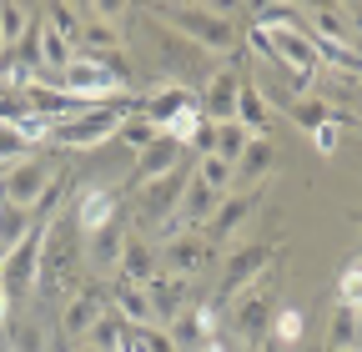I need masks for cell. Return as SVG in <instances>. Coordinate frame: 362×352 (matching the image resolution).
Masks as SVG:
<instances>
[{
  "label": "cell",
  "instance_id": "1",
  "mask_svg": "<svg viewBox=\"0 0 362 352\" xmlns=\"http://www.w3.org/2000/svg\"><path fill=\"white\" fill-rule=\"evenodd\" d=\"M156 16L171 20L187 40H197L202 51L232 56L242 46V30L232 25V6H181V0H166V6H156Z\"/></svg>",
  "mask_w": 362,
  "mask_h": 352
},
{
  "label": "cell",
  "instance_id": "2",
  "mask_svg": "<svg viewBox=\"0 0 362 352\" xmlns=\"http://www.w3.org/2000/svg\"><path fill=\"white\" fill-rule=\"evenodd\" d=\"M76 252H81V232L71 216H61V222H51V232H45L40 242V277H35V292H56L71 267H76Z\"/></svg>",
  "mask_w": 362,
  "mask_h": 352
},
{
  "label": "cell",
  "instance_id": "3",
  "mask_svg": "<svg viewBox=\"0 0 362 352\" xmlns=\"http://www.w3.org/2000/svg\"><path fill=\"white\" fill-rule=\"evenodd\" d=\"M267 262H277V247H267V242H252V247L232 252V257H226V272H221V287H216V302H211V307L237 302L252 282H262V277L272 272Z\"/></svg>",
  "mask_w": 362,
  "mask_h": 352
},
{
  "label": "cell",
  "instance_id": "4",
  "mask_svg": "<svg viewBox=\"0 0 362 352\" xmlns=\"http://www.w3.org/2000/svg\"><path fill=\"white\" fill-rule=\"evenodd\" d=\"M45 232H51V227H45ZM45 232L30 227V232L6 252V262H0V287H6L16 302H25V297L35 292V277H40V242H45Z\"/></svg>",
  "mask_w": 362,
  "mask_h": 352
},
{
  "label": "cell",
  "instance_id": "5",
  "mask_svg": "<svg viewBox=\"0 0 362 352\" xmlns=\"http://www.w3.org/2000/svg\"><path fill=\"white\" fill-rule=\"evenodd\" d=\"M272 317H277V282H272V272H267L262 282H252V287L237 297V312H232V322H237V337L257 347V342L267 337Z\"/></svg>",
  "mask_w": 362,
  "mask_h": 352
},
{
  "label": "cell",
  "instance_id": "6",
  "mask_svg": "<svg viewBox=\"0 0 362 352\" xmlns=\"http://www.w3.org/2000/svg\"><path fill=\"white\" fill-rule=\"evenodd\" d=\"M56 182V166L45 156H21L16 166H6V182H0V196L21 211H35V201L45 196V187Z\"/></svg>",
  "mask_w": 362,
  "mask_h": 352
},
{
  "label": "cell",
  "instance_id": "7",
  "mask_svg": "<svg viewBox=\"0 0 362 352\" xmlns=\"http://www.w3.org/2000/svg\"><path fill=\"white\" fill-rule=\"evenodd\" d=\"M187 187H192V166H176V171L161 176V182L141 187V192H136V196H141V222H146V227L171 222V216L181 211V196H187Z\"/></svg>",
  "mask_w": 362,
  "mask_h": 352
},
{
  "label": "cell",
  "instance_id": "8",
  "mask_svg": "<svg viewBox=\"0 0 362 352\" xmlns=\"http://www.w3.org/2000/svg\"><path fill=\"white\" fill-rule=\"evenodd\" d=\"M56 86H61V91H71V96H86V101H116V96H126L121 86L106 76V66H101L96 56H76V61L56 76Z\"/></svg>",
  "mask_w": 362,
  "mask_h": 352
},
{
  "label": "cell",
  "instance_id": "9",
  "mask_svg": "<svg viewBox=\"0 0 362 352\" xmlns=\"http://www.w3.org/2000/svg\"><path fill=\"white\" fill-rule=\"evenodd\" d=\"M181 151H187V146L161 131V136H156L146 151H136V166H131V176H126V187H131V192H141V187L161 182L166 171H176V166H181Z\"/></svg>",
  "mask_w": 362,
  "mask_h": 352
},
{
  "label": "cell",
  "instance_id": "10",
  "mask_svg": "<svg viewBox=\"0 0 362 352\" xmlns=\"http://www.w3.org/2000/svg\"><path fill=\"white\" fill-rule=\"evenodd\" d=\"M262 30H267V46H272V56H277L282 71H307V76L322 71V66H317L312 40H307L297 25H262ZM282 71H277V76H282Z\"/></svg>",
  "mask_w": 362,
  "mask_h": 352
},
{
  "label": "cell",
  "instance_id": "11",
  "mask_svg": "<svg viewBox=\"0 0 362 352\" xmlns=\"http://www.w3.org/2000/svg\"><path fill=\"white\" fill-rule=\"evenodd\" d=\"M211 252H216V247H211L202 232H181L176 242H166V247H161V272L187 277V282H192L202 267H211Z\"/></svg>",
  "mask_w": 362,
  "mask_h": 352
},
{
  "label": "cell",
  "instance_id": "12",
  "mask_svg": "<svg viewBox=\"0 0 362 352\" xmlns=\"http://www.w3.org/2000/svg\"><path fill=\"white\" fill-rule=\"evenodd\" d=\"M161 332L171 337L176 352H202L216 337V307H187V312H181L176 322H166Z\"/></svg>",
  "mask_w": 362,
  "mask_h": 352
},
{
  "label": "cell",
  "instance_id": "13",
  "mask_svg": "<svg viewBox=\"0 0 362 352\" xmlns=\"http://www.w3.org/2000/svg\"><path fill=\"white\" fill-rule=\"evenodd\" d=\"M237 96H242V76L232 66H221L206 81V96H197V106H202V116L211 126H221V121H237Z\"/></svg>",
  "mask_w": 362,
  "mask_h": 352
},
{
  "label": "cell",
  "instance_id": "14",
  "mask_svg": "<svg viewBox=\"0 0 362 352\" xmlns=\"http://www.w3.org/2000/svg\"><path fill=\"white\" fill-rule=\"evenodd\" d=\"M116 216H121V196H116V192H106V187L81 192V196H76V206H71V222H76V232H81V237L101 232L106 222H116Z\"/></svg>",
  "mask_w": 362,
  "mask_h": 352
},
{
  "label": "cell",
  "instance_id": "15",
  "mask_svg": "<svg viewBox=\"0 0 362 352\" xmlns=\"http://www.w3.org/2000/svg\"><path fill=\"white\" fill-rule=\"evenodd\" d=\"M257 201H262V187L257 192H232V196H221V206H216V216L206 222V242L216 247V242H226V237H237V227H247V216L257 211Z\"/></svg>",
  "mask_w": 362,
  "mask_h": 352
},
{
  "label": "cell",
  "instance_id": "16",
  "mask_svg": "<svg viewBox=\"0 0 362 352\" xmlns=\"http://www.w3.org/2000/svg\"><path fill=\"white\" fill-rule=\"evenodd\" d=\"M141 292H146V302H151V312H156V322H161V327H166V322H176L181 312H187V302H192V282H187V277H171V272L151 277Z\"/></svg>",
  "mask_w": 362,
  "mask_h": 352
},
{
  "label": "cell",
  "instance_id": "17",
  "mask_svg": "<svg viewBox=\"0 0 362 352\" xmlns=\"http://www.w3.org/2000/svg\"><path fill=\"white\" fill-rule=\"evenodd\" d=\"M121 247H126V222H121V216H116V222H106L101 232L81 237L86 267H96V272H116V267H121Z\"/></svg>",
  "mask_w": 362,
  "mask_h": 352
},
{
  "label": "cell",
  "instance_id": "18",
  "mask_svg": "<svg viewBox=\"0 0 362 352\" xmlns=\"http://www.w3.org/2000/svg\"><path fill=\"white\" fill-rule=\"evenodd\" d=\"M101 317H106V297H101V292H76V297L61 307V332H66L71 342H86L90 327H96Z\"/></svg>",
  "mask_w": 362,
  "mask_h": 352
},
{
  "label": "cell",
  "instance_id": "19",
  "mask_svg": "<svg viewBox=\"0 0 362 352\" xmlns=\"http://www.w3.org/2000/svg\"><path fill=\"white\" fill-rule=\"evenodd\" d=\"M187 111H197V96L187 91V86H161L156 96H141V111L136 116H146L156 131H166L176 116H187Z\"/></svg>",
  "mask_w": 362,
  "mask_h": 352
},
{
  "label": "cell",
  "instance_id": "20",
  "mask_svg": "<svg viewBox=\"0 0 362 352\" xmlns=\"http://www.w3.org/2000/svg\"><path fill=\"white\" fill-rule=\"evenodd\" d=\"M121 282H131V287H146L151 277H161V252H156V242H141V237H126V247H121Z\"/></svg>",
  "mask_w": 362,
  "mask_h": 352
},
{
  "label": "cell",
  "instance_id": "21",
  "mask_svg": "<svg viewBox=\"0 0 362 352\" xmlns=\"http://www.w3.org/2000/svg\"><path fill=\"white\" fill-rule=\"evenodd\" d=\"M272 166H277V146H272L267 136H252L247 151H242V161H237V187L232 192H257L272 176Z\"/></svg>",
  "mask_w": 362,
  "mask_h": 352
},
{
  "label": "cell",
  "instance_id": "22",
  "mask_svg": "<svg viewBox=\"0 0 362 352\" xmlns=\"http://www.w3.org/2000/svg\"><path fill=\"white\" fill-rule=\"evenodd\" d=\"M121 40H126L121 25L86 16V20H81V35H76V56H116V51H126Z\"/></svg>",
  "mask_w": 362,
  "mask_h": 352
},
{
  "label": "cell",
  "instance_id": "23",
  "mask_svg": "<svg viewBox=\"0 0 362 352\" xmlns=\"http://www.w3.org/2000/svg\"><path fill=\"white\" fill-rule=\"evenodd\" d=\"M35 46H40V66H51L56 76H61V71L76 61V46H71V40H66V35H61L51 20H45V11L35 16Z\"/></svg>",
  "mask_w": 362,
  "mask_h": 352
},
{
  "label": "cell",
  "instance_id": "24",
  "mask_svg": "<svg viewBox=\"0 0 362 352\" xmlns=\"http://www.w3.org/2000/svg\"><path fill=\"white\" fill-rule=\"evenodd\" d=\"M216 206H221V192H211V187H202L197 176H192V187H187V196H181V211H176V222L181 227H206L211 216H216Z\"/></svg>",
  "mask_w": 362,
  "mask_h": 352
},
{
  "label": "cell",
  "instance_id": "25",
  "mask_svg": "<svg viewBox=\"0 0 362 352\" xmlns=\"http://www.w3.org/2000/svg\"><path fill=\"white\" fill-rule=\"evenodd\" d=\"M111 312L126 322V327H156V312H151V302H146V292L141 287H131V282H116V292H111Z\"/></svg>",
  "mask_w": 362,
  "mask_h": 352
},
{
  "label": "cell",
  "instance_id": "26",
  "mask_svg": "<svg viewBox=\"0 0 362 352\" xmlns=\"http://www.w3.org/2000/svg\"><path fill=\"white\" fill-rule=\"evenodd\" d=\"M287 111H292V121H297V126H307V131H322V126H347V121H352L342 106L317 101V96H302V101H292Z\"/></svg>",
  "mask_w": 362,
  "mask_h": 352
},
{
  "label": "cell",
  "instance_id": "27",
  "mask_svg": "<svg viewBox=\"0 0 362 352\" xmlns=\"http://www.w3.org/2000/svg\"><path fill=\"white\" fill-rule=\"evenodd\" d=\"M237 121L252 131V136H267V141H272V111H267V96L257 91L252 81H242V96H237Z\"/></svg>",
  "mask_w": 362,
  "mask_h": 352
},
{
  "label": "cell",
  "instance_id": "28",
  "mask_svg": "<svg viewBox=\"0 0 362 352\" xmlns=\"http://www.w3.org/2000/svg\"><path fill=\"white\" fill-rule=\"evenodd\" d=\"M71 201V171H56V182L45 187V196L35 201V211H30V227H51V222H61V206Z\"/></svg>",
  "mask_w": 362,
  "mask_h": 352
},
{
  "label": "cell",
  "instance_id": "29",
  "mask_svg": "<svg viewBox=\"0 0 362 352\" xmlns=\"http://www.w3.org/2000/svg\"><path fill=\"white\" fill-rule=\"evenodd\" d=\"M192 176H197L202 187L221 192V196H232V187H237V166H232V161H221V156H197Z\"/></svg>",
  "mask_w": 362,
  "mask_h": 352
},
{
  "label": "cell",
  "instance_id": "30",
  "mask_svg": "<svg viewBox=\"0 0 362 352\" xmlns=\"http://www.w3.org/2000/svg\"><path fill=\"white\" fill-rule=\"evenodd\" d=\"M247 141H252V131L242 126V121H221L216 126V146H211V156H221V161H242V151H247Z\"/></svg>",
  "mask_w": 362,
  "mask_h": 352
},
{
  "label": "cell",
  "instance_id": "31",
  "mask_svg": "<svg viewBox=\"0 0 362 352\" xmlns=\"http://www.w3.org/2000/svg\"><path fill=\"white\" fill-rule=\"evenodd\" d=\"M30 11L25 6H16V0H6V6H0V40H6V51H16L21 40L30 35Z\"/></svg>",
  "mask_w": 362,
  "mask_h": 352
},
{
  "label": "cell",
  "instance_id": "32",
  "mask_svg": "<svg viewBox=\"0 0 362 352\" xmlns=\"http://www.w3.org/2000/svg\"><path fill=\"white\" fill-rule=\"evenodd\" d=\"M25 232H30V211H21V206H11L0 196V252H11Z\"/></svg>",
  "mask_w": 362,
  "mask_h": 352
},
{
  "label": "cell",
  "instance_id": "33",
  "mask_svg": "<svg viewBox=\"0 0 362 352\" xmlns=\"http://www.w3.org/2000/svg\"><path fill=\"white\" fill-rule=\"evenodd\" d=\"M90 347H96V352H121V342H126V322L111 312V307H106V317L96 322V327H90V337H86Z\"/></svg>",
  "mask_w": 362,
  "mask_h": 352
},
{
  "label": "cell",
  "instance_id": "34",
  "mask_svg": "<svg viewBox=\"0 0 362 352\" xmlns=\"http://www.w3.org/2000/svg\"><path fill=\"white\" fill-rule=\"evenodd\" d=\"M116 136H121V146H131V151H146V146H151V141L161 136V131H156V126H151L146 116H126Z\"/></svg>",
  "mask_w": 362,
  "mask_h": 352
},
{
  "label": "cell",
  "instance_id": "35",
  "mask_svg": "<svg viewBox=\"0 0 362 352\" xmlns=\"http://www.w3.org/2000/svg\"><path fill=\"white\" fill-rule=\"evenodd\" d=\"M332 352H357V312L337 302V317H332Z\"/></svg>",
  "mask_w": 362,
  "mask_h": 352
},
{
  "label": "cell",
  "instance_id": "36",
  "mask_svg": "<svg viewBox=\"0 0 362 352\" xmlns=\"http://www.w3.org/2000/svg\"><path fill=\"white\" fill-rule=\"evenodd\" d=\"M6 332H11V347H16V352H45V332H40V322L16 317Z\"/></svg>",
  "mask_w": 362,
  "mask_h": 352
},
{
  "label": "cell",
  "instance_id": "37",
  "mask_svg": "<svg viewBox=\"0 0 362 352\" xmlns=\"http://www.w3.org/2000/svg\"><path fill=\"white\" fill-rule=\"evenodd\" d=\"M45 20H51L66 40H71V46H76V35H81V20H86V6L76 11V6H61V0H56V6H45Z\"/></svg>",
  "mask_w": 362,
  "mask_h": 352
},
{
  "label": "cell",
  "instance_id": "38",
  "mask_svg": "<svg viewBox=\"0 0 362 352\" xmlns=\"http://www.w3.org/2000/svg\"><path fill=\"white\" fill-rule=\"evenodd\" d=\"M302 327H307V317L297 312V307H277V317H272V332H277L282 342H302Z\"/></svg>",
  "mask_w": 362,
  "mask_h": 352
},
{
  "label": "cell",
  "instance_id": "39",
  "mask_svg": "<svg viewBox=\"0 0 362 352\" xmlns=\"http://www.w3.org/2000/svg\"><path fill=\"white\" fill-rule=\"evenodd\" d=\"M131 347H136V352H176L161 327H131Z\"/></svg>",
  "mask_w": 362,
  "mask_h": 352
},
{
  "label": "cell",
  "instance_id": "40",
  "mask_svg": "<svg viewBox=\"0 0 362 352\" xmlns=\"http://www.w3.org/2000/svg\"><path fill=\"white\" fill-rule=\"evenodd\" d=\"M337 131H342V126H322V131H312L317 156H332V151H337Z\"/></svg>",
  "mask_w": 362,
  "mask_h": 352
},
{
  "label": "cell",
  "instance_id": "41",
  "mask_svg": "<svg viewBox=\"0 0 362 352\" xmlns=\"http://www.w3.org/2000/svg\"><path fill=\"white\" fill-rule=\"evenodd\" d=\"M11 322H16V297L0 287V327H11Z\"/></svg>",
  "mask_w": 362,
  "mask_h": 352
},
{
  "label": "cell",
  "instance_id": "42",
  "mask_svg": "<svg viewBox=\"0 0 362 352\" xmlns=\"http://www.w3.org/2000/svg\"><path fill=\"white\" fill-rule=\"evenodd\" d=\"M71 352H96V347H90V342H76V347H71Z\"/></svg>",
  "mask_w": 362,
  "mask_h": 352
},
{
  "label": "cell",
  "instance_id": "43",
  "mask_svg": "<svg viewBox=\"0 0 362 352\" xmlns=\"http://www.w3.org/2000/svg\"><path fill=\"white\" fill-rule=\"evenodd\" d=\"M357 352H362V312H357Z\"/></svg>",
  "mask_w": 362,
  "mask_h": 352
},
{
  "label": "cell",
  "instance_id": "44",
  "mask_svg": "<svg viewBox=\"0 0 362 352\" xmlns=\"http://www.w3.org/2000/svg\"><path fill=\"white\" fill-rule=\"evenodd\" d=\"M352 91H357V96H362V76H357V81H352Z\"/></svg>",
  "mask_w": 362,
  "mask_h": 352
},
{
  "label": "cell",
  "instance_id": "45",
  "mask_svg": "<svg viewBox=\"0 0 362 352\" xmlns=\"http://www.w3.org/2000/svg\"><path fill=\"white\" fill-rule=\"evenodd\" d=\"M0 51H6V40H0Z\"/></svg>",
  "mask_w": 362,
  "mask_h": 352
},
{
  "label": "cell",
  "instance_id": "46",
  "mask_svg": "<svg viewBox=\"0 0 362 352\" xmlns=\"http://www.w3.org/2000/svg\"><path fill=\"white\" fill-rule=\"evenodd\" d=\"M0 182H6V171H0Z\"/></svg>",
  "mask_w": 362,
  "mask_h": 352
}]
</instances>
